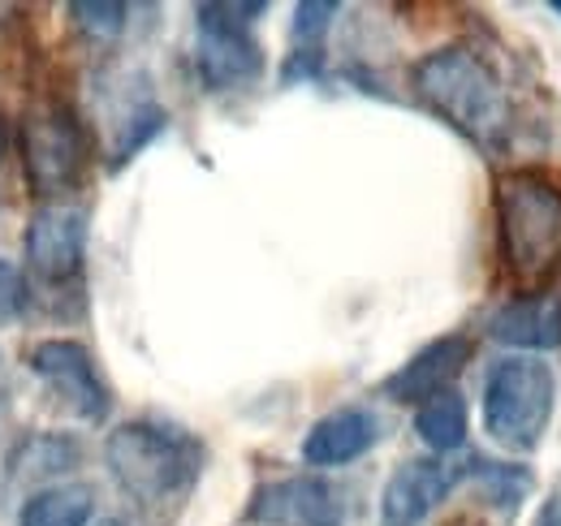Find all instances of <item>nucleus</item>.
<instances>
[{
  "instance_id": "f257e3e1",
  "label": "nucleus",
  "mask_w": 561,
  "mask_h": 526,
  "mask_svg": "<svg viewBox=\"0 0 561 526\" xmlns=\"http://www.w3.org/2000/svg\"><path fill=\"white\" fill-rule=\"evenodd\" d=\"M411 87L427 113H436L449 130L467 142L496 151L510 134V95L501 73L471 48V44H445L427 53L411 69Z\"/></svg>"
},
{
  "instance_id": "f03ea898",
  "label": "nucleus",
  "mask_w": 561,
  "mask_h": 526,
  "mask_svg": "<svg viewBox=\"0 0 561 526\" xmlns=\"http://www.w3.org/2000/svg\"><path fill=\"white\" fill-rule=\"evenodd\" d=\"M104 466L130 501L160 505L169 496H182L199 479L204 445L182 427L130 419L104 436Z\"/></svg>"
},
{
  "instance_id": "7ed1b4c3",
  "label": "nucleus",
  "mask_w": 561,
  "mask_h": 526,
  "mask_svg": "<svg viewBox=\"0 0 561 526\" xmlns=\"http://www.w3.org/2000/svg\"><path fill=\"white\" fill-rule=\"evenodd\" d=\"M496 233L505 267L523 281L545 276L561 260V191L536 169H514L496 182Z\"/></svg>"
},
{
  "instance_id": "20e7f679",
  "label": "nucleus",
  "mask_w": 561,
  "mask_h": 526,
  "mask_svg": "<svg viewBox=\"0 0 561 526\" xmlns=\"http://www.w3.org/2000/svg\"><path fill=\"white\" fill-rule=\"evenodd\" d=\"M484 432L510 454H531L545 445L553 410H558V376L549 363L510 354L492 363L484 376Z\"/></svg>"
},
{
  "instance_id": "39448f33",
  "label": "nucleus",
  "mask_w": 561,
  "mask_h": 526,
  "mask_svg": "<svg viewBox=\"0 0 561 526\" xmlns=\"http://www.w3.org/2000/svg\"><path fill=\"white\" fill-rule=\"evenodd\" d=\"M268 4H199L195 9V69L208 91H233L264 73V48L251 35Z\"/></svg>"
},
{
  "instance_id": "423d86ee",
  "label": "nucleus",
  "mask_w": 561,
  "mask_h": 526,
  "mask_svg": "<svg viewBox=\"0 0 561 526\" xmlns=\"http://www.w3.org/2000/svg\"><path fill=\"white\" fill-rule=\"evenodd\" d=\"M18 160L26 186L39 198H57L82 182L87 169V130L70 108L48 104L18 122Z\"/></svg>"
},
{
  "instance_id": "0eeeda50",
  "label": "nucleus",
  "mask_w": 561,
  "mask_h": 526,
  "mask_svg": "<svg viewBox=\"0 0 561 526\" xmlns=\"http://www.w3.org/2000/svg\"><path fill=\"white\" fill-rule=\"evenodd\" d=\"M31 371L70 405L82 423H104L113 410V393L91 358V350L70 336H48L31 350Z\"/></svg>"
},
{
  "instance_id": "6e6552de",
  "label": "nucleus",
  "mask_w": 561,
  "mask_h": 526,
  "mask_svg": "<svg viewBox=\"0 0 561 526\" xmlns=\"http://www.w3.org/2000/svg\"><path fill=\"white\" fill-rule=\"evenodd\" d=\"M247 523L255 526H346V501L324 474H285L251 492Z\"/></svg>"
},
{
  "instance_id": "1a4fd4ad",
  "label": "nucleus",
  "mask_w": 561,
  "mask_h": 526,
  "mask_svg": "<svg viewBox=\"0 0 561 526\" xmlns=\"http://www.w3.org/2000/svg\"><path fill=\"white\" fill-rule=\"evenodd\" d=\"M26 263L44 285H73L87 263V211L44 203L26 225Z\"/></svg>"
},
{
  "instance_id": "9d476101",
  "label": "nucleus",
  "mask_w": 561,
  "mask_h": 526,
  "mask_svg": "<svg viewBox=\"0 0 561 526\" xmlns=\"http://www.w3.org/2000/svg\"><path fill=\"white\" fill-rule=\"evenodd\" d=\"M467 466L445 458L402 461L380 492V526H423L462 483Z\"/></svg>"
},
{
  "instance_id": "9b49d317",
  "label": "nucleus",
  "mask_w": 561,
  "mask_h": 526,
  "mask_svg": "<svg viewBox=\"0 0 561 526\" xmlns=\"http://www.w3.org/2000/svg\"><path fill=\"white\" fill-rule=\"evenodd\" d=\"M471 358H476V341H471L467 332H445V336L427 341L420 354H411V358L385 380V397L423 405L427 397L449 393L454 380L467 371Z\"/></svg>"
},
{
  "instance_id": "f8f14e48",
  "label": "nucleus",
  "mask_w": 561,
  "mask_h": 526,
  "mask_svg": "<svg viewBox=\"0 0 561 526\" xmlns=\"http://www.w3.org/2000/svg\"><path fill=\"white\" fill-rule=\"evenodd\" d=\"M489 336L510 350H558L561 345V289H531L505 298L489 316Z\"/></svg>"
},
{
  "instance_id": "ddd939ff",
  "label": "nucleus",
  "mask_w": 561,
  "mask_h": 526,
  "mask_svg": "<svg viewBox=\"0 0 561 526\" xmlns=\"http://www.w3.org/2000/svg\"><path fill=\"white\" fill-rule=\"evenodd\" d=\"M376 441H380L376 414L363 405H342V410H329L324 419L311 423V432L302 436V461L320 466V470L351 466L363 454H371Z\"/></svg>"
},
{
  "instance_id": "4468645a",
  "label": "nucleus",
  "mask_w": 561,
  "mask_h": 526,
  "mask_svg": "<svg viewBox=\"0 0 561 526\" xmlns=\"http://www.w3.org/2000/svg\"><path fill=\"white\" fill-rule=\"evenodd\" d=\"M82 461V445L73 436H61V432H35L26 436L13 458H9V479L22 488V483H48V479H61L70 474L73 466ZM53 488V483H48Z\"/></svg>"
},
{
  "instance_id": "2eb2a0df",
  "label": "nucleus",
  "mask_w": 561,
  "mask_h": 526,
  "mask_svg": "<svg viewBox=\"0 0 561 526\" xmlns=\"http://www.w3.org/2000/svg\"><path fill=\"white\" fill-rule=\"evenodd\" d=\"M415 432L420 441L432 449V458H445V454H458L467 445V432H471V410L458 389L449 393L427 397L420 410H415Z\"/></svg>"
},
{
  "instance_id": "dca6fc26",
  "label": "nucleus",
  "mask_w": 561,
  "mask_h": 526,
  "mask_svg": "<svg viewBox=\"0 0 561 526\" xmlns=\"http://www.w3.org/2000/svg\"><path fill=\"white\" fill-rule=\"evenodd\" d=\"M95 496L87 483H53L22 501L18 526H91Z\"/></svg>"
},
{
  "instance_id": "f3484780",
  "label": "nucleus",
  "mask_w": 561,
  "mask_h": 526,
  "mask_svg": "<svg viewBox=\"0 0 561 526\" xmlns=\"http://www.w3.org/2000/svg\"><path fill=\"white\" fill-rule=\"evenodd\" d=\"M169 126V117H164V108L160 104H139V108H130V117L122 122V134H117V142H113V156H108V169L117 173V169H126L135 156H139L142 147L156 138V134Z\"/></svg>"
},
{
  "instance_id": "a211bd4d",
  "label": "nucleus",
  "mask_w": 561,
  "mask_h": 526,
  "mask_svg": "<svg viewBox=\"0 0 561 526\" xmlns=\"http://www.w3.org/2000/svg\"><path fill=\"white\" fill-rule=\"evenodd\" d=\"M70 13L87 35H95V39H117V35L126 31L130 4H122V0H73Z\"/></svg>"
},
{
  "instance_id": "6ab92c4d",
  "label": "nucleus",
  "mask_w": 561,
  "mask_h": 526,
  "mask_svg": "<svg viewBox=\"0 0 561 526\" xmlns=\"http://www.w3.org/2000/svg\"><path fill=\"white\" fill-rule=\"evenodd\" d=\"M337 13H342L337 0H302V4H294V39H298V48H320Z\"/></svg>"
},
{
  "instance_id": "aec40b11",
  "label": "nucleus",
  "mask_w": 561,
  "mask_h": 526,
  "mask_svg": "<svg viewBox=\"0 0 561 526\" xmlns=\"http://www.w3.org/2000/svg\"><path fill=\"white\" fill-rule=\"evenodd\" d=\"M471 466V474H480V479H489V496L496 505H514L527 488H531V474L527 470H518V466H496V461H467Z\"/></svg>"
},
{
  "instance_id": "412c9836",
  "label": "nucleus",
  "mask_w": 561,
  "mask_h": 526,
  "mask_svg": "<svg viewBox=\"0 0 561 526\" xmlns=\"http://www.w3.org/2000/svg\"><path fill=\"white\" fill-rule=\"evenodd\" d=\"M26 307H31V285H26V276H22L13 263L0 260V329L13 324V320H22Z\"/></svg>"
},
{
  "instance_id": "4be33fe9",
  "label": "nucleus",
  "mask_w": 561,
  "mask_h": 526,
  "mask_svg": "<svg viewBox=\"0 0 561 526\" xmlns=\"http://www.w3.org/2000/svg\"><path fill=\"white\" fill-rule=\"evenodd\" d=\"M531 526H561V488H553V492L545 496V505L536 510V523Z\"/></svg>"
},
{
  "instance_id": "5701e85b",
  "label": "nucleus",
  "mask_w": 561,
  "mask_h": 526,
  "mask_svg": "<svg viewBox=\"0 0 561 526\" xmlns=\"http://www.w3.org/2000/svg\"><path fill=\"white\" fill-rule=\"evenodd\" d=\"M4 142H9V130H4V122H0V156H4Z\"/></svg>"
},
{
  "instance_id": "b1692460",
  "label": "nucleus",
  "mask_w": 561,
  "mask_h": 526,
  "mask_svg": "<svg viewBox=\"0 0 561 526\" xmlns=\"http://www.w3.org/2000/svg\"><path fill=\"white\" fill-rule=\"evenodd\" d=\"M0 397H4V354H0Z\"/></svg>"
},
{
  "instance_id": "393cba45",
  "label": "nucleus",
  "mask_w": 561,
  "mask_h": 526,
  "mask_svg": "<svg viewBox=\"0 0 561 526\" xmlns=\"http://www.w3.org/2000/svg\"><path fill=\"white\" fill-rule=\"evenodd\" d=\"M553 9H558V13H561V0H553Z\"/></svg>"
}]
</instances>
